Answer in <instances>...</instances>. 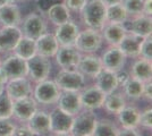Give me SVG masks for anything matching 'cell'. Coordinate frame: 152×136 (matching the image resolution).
I'll return each mask as SVG.
<instances>
[{
  "label": "cell",
  "mask_w": 152,
  "mask_h": 136,
  "mask_svg": "<svg viewBox=\"0 0 152 136\" xmlns=\"http://www.w3.org/2000/svg\"><path fill=\"white\" fill-rule=\"evenodd\" d=\"M86 0H65L64 1L66 7L72 12H80Z\"/></svg>",
  "instance_id": "cell-39"
},
{
  "label": "cell",
  "mask_w": 152,
  "mask_h": 136,
  "mask_svg": "<svg viewBox=\"0 0 152 136\" xmlns=\"http://www.w3.org/2000/svg\"><path fill=\"white\" fill-rule=\"evenodd\" d=\"M15 127L10 118H0V136H12Z\"/></svg>",
  "instance_id": "cell-37"
},
{
  "label": "cell",
  "mask_w": 152,
  "mask_h": 136,
  "mask_svg": "<svg viewBox=\"0 0 152 136\" xmlns=\"http://www.w3.org/2000/svg\"><path fill=\"white\" fill-rule=\"evenodd\" d=\"M5 84H6V81H5V78L1 76V74H0V93H2L5 91Z\"/></svg>",
  "instance_id": "cell-45"
},
{
  "label": "cell",
  "mask_w": 152,
  "mask_h": 136,
  "mask_svg": "<svg viewBox=\"0 0 152 136\" xmlns=\"http://www.w3.org/2000/svg\"><path fill=\"white\" fill-rule=\"evenodd\" d=\"M26 123L34 135H48L51 133L49 113L43 110H37Z\"/></svg>",
  "instance_id": "cell-21"
},
{
  "label": "cell",
  "mask_w": 152,
  "mask_h": 136,
  "mask_svg": "<svg viewBox=\"0 0 152 136\" xmlns=\"http://www.w3.org/2000/svg\"><path fill=\"white\" fill-rule=\"evenodd\" d=\"M5 90L13 100H18L31 95L32 85L30 79L26 77H18L7 81L5 84Z\"/></svg>",
  "instance_id": "cell-14"
},
{
  "label": "cell",
  "mask_w": 152,
  "mask_h": 136,
  "mask_svg": "<svg viewBox=\"0 0 152 136\" xmlns=\"http://www.w3.org/2000/svg\"><path fill=\"white\" fill-rule=\"evenodd\" d=\"M127 32L135 34L140 38L150 36L152 32V20L151 16H146L143 14L136 15L132 20L124 24Z\"/></svg>",
  "instance_id": "cell-16"
},
{
  "label": "cell",
  "mask_w": 152,
  "mask_h": 136,
  "mask_svg": "<svg viewBox=\"0 0 152 136\" xmlns=\"http://www.w3.org/2000/svg\"><path fill=\"white\" fill-rule=\"evenodd\" d=\"M81 56L75 45H59L55 58L63 69H76Z\"/></svg>",
  "instance_id": "cell-10"
},
{
  "label": "cell",
  "mask_w": 152,
  "mask_h": 136,
  "mask_svg": "<svg viewBox=\"0 0 152 136\" xmlns=\"http://www.w3.org/2000/svg\"><path fill=\"white\" fill-rule=\"evenodd\" d=\"M139 56H141L143 59H146V60H150V61H151V59H152V39H151V35L142 39V42H141V45H140Z\"/></svg>",
  "instance_id": "cell-36"
},
{
  "label": "cell",
  "mask_w": 152,
  "mask_h": 136,
  "mask_svg": "<svg viewBox=\"0 0 152 136\" xmlns=\"http://www.w3.org/2000/svg\"><path fill=\"white\" fill-rule=\"evenodd\" d=\"M119 128L117 125L110 119H101L96 120L94 126V130L92 135L95 136H117Z\"/></svg>",
  "instance_id": "cell-33"
},
{
  "label": "cell",
  "mask_w": 152,
  "mask_h": 136,
  "mask_svg": "<svg viewBox=\"0 0 152 136\" xmlns=\"http://www.w3.org/2000/svg\"><path fill=\"white\" fill-rule=\"evenodd\" d=\"M0 74L5 81L27 76V64L26 60L19 58L16 55L7 57L0 64Z\"/></svg>",
  "instance_id": "cell-4"
},
{
  "label": "cell",
  "mask_w": 152,
  "mask_h": 136,
  "mask_svg": "<svg viewBox=\"0 0 152 136\" xmlns=\"http://www.w3.org/2000/svg\"><path fill=\"white\" fill-rule=\"evenodd\" d=\"M47 15L49 20L56 26L70 20V10L65 4H53L51 7H49Z\"/></svg>",
  "instance_id": "cell-30"
},
{
  "label": "cell",
  "mask_w": 152,
  "mask_h": 136,
  "mask_svg": "<svg viewBox=\"0 0 152 136\" xmlns=\"http://www.w3.org/2000/svg\"><path fill=\"white\" fill-rule=\"evenodd\" d=\"M104 6H111V5H116V4H121L123 0H100Z\"/></svg>",
  "instance_id": "cell-44"
},
{
  "label": "cell",
  "mask_w": 152,
  "mask_h": 136,
  "mask_svg": "<svg viewBox=\"0 0 152 136\" xmlns=\"http://www.w3.org/2000/svg\"><path fill=\"white\" fill-rule=\"evenodd\" d=\"M132 77L139 79L141 82L145 83L151 81L152 77V66L151 61L150 60H146V59H140L136 60L132 66Z\"/></svg>",
  "instance_id": "cell-29"
},
{
  "label": "cell",
  "mask_w": 152,
  "mask_h": 136,
  "mask_svg": "<svg viewBox=\"0 0 152 136\" xmlns=\"http://www.w3.org/2000/svg\"><path fill=\"white\" fill-rule=\"evenodd\" d=\"M151 13H152V0H144L142 14L146 15V16H151Z\"/></svg>",
  "instance_id": "cell-43"
},
{
  "label": "cell",
  "mask_w": 152,
  "mask_h": 136,
  "mask_svg": "<svg viewBox=\"0 0 152 136\" xmlns=\"http://www.w3.org/2000/svg\"><path fill=\"white\" fill-rule=\"evenodd\" d=\"M35 48H37V53L45 56L47 58L55 57L59 43L55 36V34L51 33H43L40 35L38 39H35Z\"/></svg>",
  "instance_id": "cell-22"
},
{
  "label": "cell",
  "mask_w": 152,
  "mask_h": 136,
  "mask_svg": "<svg viewBox=\"0 0 152 136\" xmlns=\"http://www.w3.org/2000/svg\"><path fill=\"white\" fill-rule=\"evenodd\" d=\"M106 94L96 86H90L86 89H82L80 91V97L82 108L86 110H95L102 108Z\"/></svg>",
  "instance_id": "cell-12"
},
{
  "label": "cell",
  "mask_w": 152,
  "mask_h": 136,
  "mask_svg": "<svg viewBox=\"0 0 152 136\" xmlns=\"http://www.w3.org/2000/svg\"><path fill=\"white\" fill-rule=\"evenodd\" d=\"M16 1H31V0H16Z\"/></svg>",
  "instance_id": "cell-47"
},
{
  "label": "cell",
  "mask_w": 152,
  "mask_h": 136,
  "mask_svg": "<svg viewBox=\"0 0 152 136\" xmlns=\"http://www.w3.org/2000/svg\"><path fill=\"white\" fill-rule=\"evenodd\" d=\"M14 55L18 56L19 58L27 60L31 57H33L37 53V48H35V40L27 38L25 35H22V38L18 40V42L13 49Z\"/></svg>",
  "instance_id": "cell-28"
},
{
  "label": "cell",
  "mask_w": 152,
  "mask_h": 136,
  "mask_svg": "<svg viewBox=\"0 0 152 136\" xmlns=\"http://www.w3.org/2000/svg\"><path fill=\"white\" fill-rule=\"evenodd\" d=\"M118 135H121V136H139V135H141V133H139L136 128H126V127H123V128L119 129V132H118Z\"/></svg>",
  "instance_id": "cell-41"
},
{
  "label": "cell",
  "mask_w": 152,
  "mask_h": 136,
  "mask_svg": "<svg viewBox=\"0 0 152 136\" xmlns=\"http://www.w3.org/2000/svg\"><path fill=\"white\" fill-rule=\"evenodd\" d=\"M22 14L16 2H7L0 6V24L2 26H19Z\"/></svg>",
  "instance_id": "cell-23"
},
{
  "label": "cell",
  "mask_w": 152,
  "mask_h": 136,
  "mask_svg": "<svg viewBox=\"0 0 152 136\" xmlns=\"http://www.w3.org/2000/svg\"><path fill=\"white\" fill-rule=\"evenodd\" d=\"M22 35L18 26H2L0 28V52L12 51Z\"/></svg>",
  "instance_id": "cell-18"
},
{
  "label": "cell",
  "mask_w": 152,
  "mask_h": 136,
  "mask_svg": "<svg viewBox=\"0 0 152 136\" xmlns=\"http://www.w3.org/2000/svg\"><path fill=\"white\" fill-rule=\"evenodd\" d=\"M13 102L14 100L5 91L0 93V118L13 117Z\"/></svg>",
  "instance_id": "cell-34"
},
{
  "label": "cell",
  "mask_w": 152,
  "mask_h": 136,
  "mask_svg": "<svg viewBox=\"0 0 152 136\" xmlns=\"http://www.w3.org/2000/svg\"><path fill=\"white\" fill-rule=\"evenodd\" d=\"M143 38H140L132 33H126L118 44L121 52L128 58H135L140 53V45Z\"/></svg>",
  "instance_id": "cell-25"
},
{
  "label": "cell",
  "mask_w": 152,
  "mask_h": 136,
  "mask_svg": "<svg viewBox=\"0 0 152 136\" xmlns=\"http://www.w3.org/2000/svg\"><path fill=\"white\" fill-rule=\"evenodd\" d=\"M126 56L121 52V50L118 47L111 45L107 51L102 55L101 63L103 68L109 69L113 71H121L126 64Z\"/></svg>",
  "instance_id": "cell-15"
},
{
  "label": "cell",
  "mask_w": 152,
  "mask_h": 136,
  "mask_svg": "<svg viewBox=\"0 0 152 136\" xmlns=\"http://www.w3.org/2000/svg\"><path fill=\"white\" fill-rule=\"evenodd\" d=\"M103 36L99 30L86 28L80 31L77 34L74 45L80 52L84 53H94L102 47Z\"/></svg>",
  "instance_id": "cell-2"
},
{
  "label": "cell",
  "mask_w": 152,
  "mask_h": 136,
  "mask_svg": "<svg viewBox=\"0 0 152 136\" xmlns=\"http://www.w3.org/2000/svg\"><path fill=\"white\" fill-rule=\"evenodd\" d=\"M13 135L15 136H33L34 133L30 129L28 126H19V127H15Z\"/></svg>",
  "instance_id": "cell-40"
},
{
  "label": "cell",
  "mask_w": 152,
  "mask_h": 136,
  "mask_svg": "<svg viewBox=\"0 0 152 136\" xmlns=\"http://www.w3.org/2000/svg\"><path fill=\"white\" fill-rule=\"evenodd\" d=\"M80 12L83 23L90 28L100 31L107 23L106 6L100 0H86Z\"/></svg>",
  "instance_id": "cell-1"
},
{
  "label": "cell",
  "mask_w": 152,
  "mask_h": 136,
  "mask_svg": "<svg viewBox=\"0 0 152 136\" xmlns=\"http://www.w3.org/2000/svg\"><path fill=\"white\" fill-rule=\"evenodd\" d=\"M60 91H81L85 86V76L77 69H61L55 78Z\"/></svg>",
  "instance_id": "cell-3"
},
{
  "label": "cell",
  "mask_w": 152,
  "mask_h": 136,
  "mask_svg": "<svg viewBox=\"0 0 152 136\" xmlns=\"http://www.w3.org/2000/svg\"><path fill=\"white\" fill-rule=\"evenodd\" d=\"M127 30L124 24L106 23L102 27V36L110 45L118 47L121 39L125 36Z\"/></svg>",
  "instance_id": "cell-24"
},
{
  "label": "cell",
  "mask_w": 152,
  "mask_h": 136,
  "mask_svg": "<svg viewBox=\"0 0 152 136\" xmlns=\"http://www.w3.org/2000/svg\"><path fill=\"white\" fill-rule=\"evenodd\" d=\"M102 68L103 66L101 63V58L93 53H85L84 56H81V59L76 67V69L82 73L84 76L92 78H94Z\"/></svg>",
  "instance_id": "cell-17"
},
{
  "label": "cell",
  "mask_w": 152,
  "mask_h": 136,
  "mask_svg": "<svg viewBox=\"0 0 152 136\" xmlns=\"http://www.w3.org/2000/svg\"><path fill=\"white\" fill-rule=\"evenodd\" d=\"M22 24V33L23 35H25L27 38L35 40L38 39L40 35H42L43 33L47 32V20L41 15V14L31 13L26 16L23 20Z\"/></svg>",
  "instance_id": "cell-8"
},
{
  "label": "cell",
  "mask_w": 152,
  "mask_h": 136,
  "mask_svg": "<svg viewBox=\"0 0 152 136\" xmlns=\"http://www.w3.org/2000/svg\"><path fill=\"white\" fill-rule=\"evenodd\" d=\"M96 117L92 110H85L78 112L74 116L70 134L74 136H90L93 134Z\"/></svg>",
  "instance_id": "cell-7"
},
{
  "label": "cell",
  "mask_w": 152,
  "mask_h": 136,
  "mask_svg": "<svg viewBox=\"0 0 152 136\" xmlns=\"http://www.w3.org/2000/svg\"><path fill=\"white\" fill-rule=\"evenodd\" d=\"M143 97H146L148 100H151V97H152L151 81H149V82H145V83H144V86H143Z\"/></svg>",
  "instance_id": "cell-42"
},
{
  "label": "cell",
  "mask_w": 152,
  "mask_h": 136,
  "mask_svg": "<svg viewBox=\"0 0 152 136\" xmlns=\"http://www.w3.org/2000/svg\"><path fill=\"white\" fill-rule=\"evenodd\" d=\"M124 89V95L131 100H139L143 97L144 83L134 77H128L121 85Z\"/></svg>",
  "instance_id": "cell-31"
},
{
  "label": "cell",
  "mask_w": 152,
  "mask_h": 136,
  "mask_svg": "<svg viewBox=\"0 0 152 136\" xmlns=\"http://www.w3.org/2000/svg\"><path fill=\"white\" fill-rule=\"evenodd\" d=\"M78 32H80L78 26L69 20L66 23L57 26L55 31V36L59 45H74Z\"/></svg>",
  "instance_id": "cell-19"
},
{
  "label": "cell",
  "mask_w": 152,
  "mask_h": 136,
  "mask_svg": "<svg viewBox=\"0 0 152 136\" xmlns=\"http://www.w3.org/2000/svg\"><path fill=\"white\" fill-rule=\"evenodd\" d=\"M125 105H126V99H125L124 93L116 92V91L109 94H106L104 101L102 104V107L106 109V111L111 115H117Z\"/></svg>",
  "instance_id": "cell-27"
},
{
  "label": "cell",
  "mask_w": 152,
  "mask_h": 136,
  "mask_svg": "<svg viewBox=\"0 0 152 136\" xmlns=\"http://www.w3.org/2000/svg\"><path fill=\"white\" fill-rule=\"evenodd\" d=\"M124 8L126 9L127 14L129 15H140L142 14L143 10V4H144V0H123L121 1Z\"/></svg>",
  "instance_id": "cell-35"
},
{
  "label": "cell",
  "mask_w": 152,
  "mask_h": 136,
  "mask_svg": "<svg viewBox=\"0 0 152 136\" xmlns=\"http://www.w3.org/2000/svg\"><path fill=\"white\" fill-rule=\"evenodd\" d=\"M94 78L95 86L98 89H100L104 94H109V93L116 91L121 86L116 71H109L106 68H102Z\"/></svg>",
  "instance_id": "cell-20"
},
{
  "label": "cell",
  "mask_w": 152,
  "mask_h": 136,
  "mask_svg": "<svg viewBox=\"0 0 152 136\" xmlns=\"http://www.w3.org/2000/svg\"><path fill=\"white\" fill-rule=\"evenodd\" d=\"M60 92L61 91L55 83V81H49L47 78L45 81L37 83L33 94H34V100L38 103L49 105V104L57 103Z\"/></svg>",
  "instance_id": "cell-6"
},
{
  "label": "cell",
  "mask_w": 152,
  "mask_h": 136,
  "mask_svg": "<svg viewBox=\"0 0 152 136\" xmlns=\"http://www.w3.org/2000/svg\"><path fill=\"white\" fill-rule=\"evenodd\" d=\"M58 108L66 113L75 116L82 110L80 91H61L58 97Z\"/></svg>",
  "instance_id": "cell-11"
},
{
  "label": "cell",
  "mask_w": 152,
  "mask_h": 136,
  "mask_svg": "<svg viewBox=\"0 0 152 136\" xmlns=\"http://www.w3.org/2000/svg\"><path fill=\"white\" fill-rule=\"evenodd\" d=\"M38 110V102L34 97L30 95L14 100L13 102V116L20 121H27L35 111Z\"/></svg>",
  "instance_id": "cell-13"
},
{
  "label": "cell",
  "mask_w": 152,
  "mask_h": 136,
  "mask_svg": "<svg viewBox=\"0 0 152 136\" xmlns=\"http://www.w3.org/2000/svg\"><path fill=\"white\" fill-rule=\"evenodd\" d=\"M7 2H16V0H0V6L5 5Z\"/></svg>",
  "instance_id": "cell-46"
},
{
  "label": "cell",
  "mask_w": 152,
  "mask_h": 136,
  "mask_svg": "<svg viewBox=\"0 0 152 136\" xmlns=\"http://www.w3.org/2000/svg\"><path fill=\"white\" fill-rule=\"evenodd\" d=\"M128 17L126 9L124 8L123 4H116L111 6L106 7V20L107 23H115V24H125Z\"/></svg>",
  "instance_id": "cell-32"
},
{
  "label": "cell",
  "mask_w": 152,
  "mask_h": 136,
  "mask_svg": "<svg viewBox=\"0 0 152 136\" xmlns=\"http://www.w3.org/2000/svg\"><path fill=\"white\" fill-rule=\"evenodd\" d=\"M27 64V76L33 82L38 83L49 77L51 71V63L49 58L35 53L33 57L26 60Z\"/></svg>",
  "instance_id": "cell-5"
},
{
  "label": "cell",
  "mask_w": 152,
  "mask_h": 136,
  "mask_svg": "<svg viewBox=\"0 0 152 136\" xmlns=\"http://www.w3.org/2000/svg\"><path fill=\"white\" fill-rule=\"evenodd\" d=\"M139 126L144 128L151 129L152 127V110L151 108H148L143 112H140V123Z\"/></svg>",
  "instance_id": "cell-38"
},
{
  "label": "cell",
  "mask_w": 152,
  "mask_h": 136,
  "mask_svg": "<svg viewBox=\"0 0 152 136\" xmlns=\"http://www.w3.org/2000/svg\"><path fill=\"white\" fill-rule=\"evenodd\" d=\"M0 64H1V59H0Z\"/></svg>",
  "instance_id": "cell-48"
},
{
  "label": "cell",
  "mask_w": 152,
  "mask_h": 136,
  "mask_svg": "<svg viewBox=\"0 0 152 136\" xmlns=\"http://www.w3.org/2000/svg\"><path fill=\"white\" fill-rule=\"evenodd\" d=\"M50 118V132L56 135H68L73 125L74 116L66 113L59 108H56L49 113Z\"/></svg>",
  "instance_id": "cell-9"
},
{
  "label": "cell",
  "mask_w": 152,
  "mask_h": 136,
  "mask_svg": "<svg viewBox=\"0 0 152 136\" xmlns=\"http://www.w3.org/2000/svg\"><path fill=\"white\" fill-rule=\"evenodd\" d=\"M118 121L123 127L126 128H137L140 123V111L135 107L125 105L118 113Z\"/></svg>",
  "instance_id": "cell-26"
}]
</instances>
